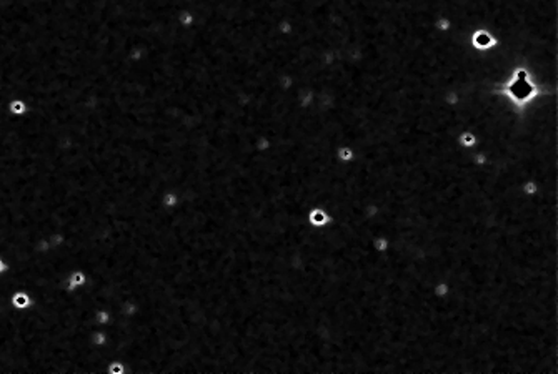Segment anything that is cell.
<instances>
[{
	"label": "cell",
	"instance_id": "6da1fadb",
	"mask_svg": "<svg viewBox=\"0 0 558 374\" xmlns=\"http://www.w3.org/2000/svg\"><path fill=\"white\" fill-rule=\"evenodd\" d=\"M12 110L14 112H23V103H20V101H15V103H12Z\"/></svg>",
	"mask_w": 558,
	"mask_h": 374
},
{
	"label": "cell",
	"instance_id": "7a4b0ae2",
	"mask_svg": "<svg viewBox=\"0 0 558 374\" xmlns=\"http://www.w3.org/2000/svg\"><path fill=\"white\" fill-rule=\"evenodd\" d=\"M5 270V266H4V263L2 261H0V271H4Z\"/></svg>",
	"mask_w": 558,
	"mask_h": 374
}]
</instances>
